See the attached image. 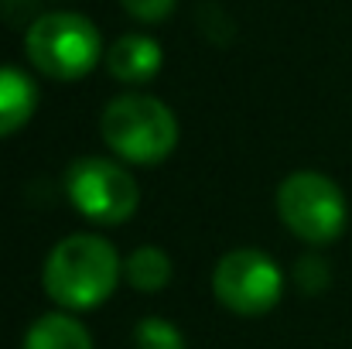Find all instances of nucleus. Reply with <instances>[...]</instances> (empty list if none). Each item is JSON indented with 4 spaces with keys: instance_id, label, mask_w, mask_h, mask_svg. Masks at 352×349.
Returning a JSON list of instances; mask_svg holds the SVG:
<instances>
[{
    "instance_id": "9b49d317",
    "label": "nucleus",
    "mask_w": 352,
    "mask_h": 349,
    "mask_svg": "<svg viewBox=\"0 0 352 349\" xmlns=\"http://www.w3.org/2000/svg\"><path fill=\"white\" fill-rule=\"evenodd\" d=\"M133 346L137 349H188L182 329L175 322H168V319H157V315L140 319L133 326Z\"/></svg>"
},
{
    "instance_id": "9d476101",
    "label": "nucleus",
    "mask_w": 352,
    "mask_h": 349,
    "mask_svg": "<svg viewBox=\"0 0 352 349\" xmlns=\"http://www.w3.org/2000/svg\"><path fill=\"white\" fill-rule=\"evenodd\" d=\"M123 274L137 291H161L171 281V257L157 246H137L126 257Z\"/></svg>"
},
{
    "instance_id": "6e6552de",
    "label": "nucleus",
    "mask_w": 352,
    "mask_h": 349,
    "mask_svg": "<svg viewBox=\"0 0 352 349\" xmlns=\"http://www.w3.org/2000/svg\"><path fill=\"white\" fill-rule=\"evenodd\" d=\"M38 107V86L28 72L14 65H0V137L21 130Z\"/></svg>"
},
{
    "instance_id": "f03ea898",
    "label": "nucleus",
    "mask_w": 352,
    "mask_h": 349,
    "mask_svg": "<svg viewBox=\"0 0 352 349\" xmlns=\"http://www.w3.org/2000/svg\"><path fill=\"white\" fill-rule=\"evenodd\" d=\"M100 130L107 147L130 165H161L178 144L175 114L144 93H126L110 100L100 116Z\"/></svg>"
},
{
    "instance_id": "1a4fd4ad",
    "label": "nucleus",
    "mask_w": 352,
    "mask_h": 349,
    "mask_svg": "<svg viewBox=\"0 0 352 349\" xmlns=\"http://www.w3.org/2000/svg\"><path fill=\"white\" fill-rule=\"evenodd\" d=\"M24 349H93V336L72 315L52 312V315H41L28 329Z\"/></svg>"
},
{
    "instance_id": "7ed1b4c3",
    "label": "nucleus",
    "mask_w": 352,
    "mask_h": 349,
    "mask_svg": "<svg viewBox=\"0 0 352 349\" xmlns=\"http://www.w3.org/2000/svg\"><path fill=\"white\" fill-rule=\"evenodd\" d=\"M24 52H28V62L41 76L76 83L96 69L103 41H100V31L89 17L72 14V10H58V14H41L28 28Z\"/></svg>"
},
{
    "instance_id": "20e7f679",
    "label": "nucleus",
    "mask_w": 352,
    "mask_h": 349,
    "mask_svg": "<svg viewBox=\"0 0 352 349\" xmlns=\"http://www.w3.org/2000/svg\"><path fill=\"white\" fill-rule=\"evenodd\" d=\"M277 216L298 240L325 246L346 230V195L322 171H294L277 189Z\"/></svg>"
},
{
    "instance_id": "39448f33",
    "label": "nucleus",
    "mask_w": 352,
    "mask_h": 349,
    "mask_svg": "<svg viewBox=\"0 0 352 349\" xmlns=\"http://www.w3.org/2000/svg\"><path fill=\"white\" fill-rule=\"evenodd\" d=\"M65 195L89 223L100 226L126 223L140 202L133 175L110 158H76L65 171Z\"/></svg>"
},
{
    "instance_id": "ddd939ff",
    "label": "nucleus",
    "mask_w": 352,
    "mask_h": 349,
    "mask_svg": "<svg viewBox=\"0 0 352 349\" xmlns=\"http://www.w3.org/2000/svg\"><path fill=\"white\" fill-rule=\"evenodd\" d=\"M120 3H123V10H126L130 17L147 21V24H157V21H164V17L175 10L178 0H120Z\"/></svg>"
},
{
    "instance_id": "f257e3e1",
    "label": "nucleus",
    "mask_w": 352,
    "mask_h": 349,
    "mask_svg": "<svg viewBox=\"0 0 352 349\" xmlns=\"http://www.w3.org/2000/svg\"><path fill=\"white\" fill-rule=\"evenodd\" d=\"M120 271L123 264L110 240L93 233H72L48 253L41 284L55 305L69 312H86L103 305L117 291Z\"/></svg>"
},
{
    "instance_id": "f8f14e48",
    "label": "nucleus",
    "mask_w": 352,
    "mask_h": 349,
    "mask_svg": "<svg viewBox=\"0 0 352 349\" xmlns=\"http://www.w3.org/2000/svg\"><path fill=\"white\" fill-rule=\"evenodd\" d=\"M298 284L308 291V295H318L325 284H329V267L322 257H301L298 260Z\"/></svg>"
},
{
    "instance_id": "423d86ee",
    "label": "nucleus",
    "mask_w": 352,
    "mask_h": 349,
    "mask_svg": "<svg viewBox=\"0 0 352 349\" xmlns=\"http://www.w3.org/2000/svg\"><path fill=\"white\" fill-rule=\"evenodd\" d=\"M280 267L263 250H233L216 264L212 291L216 302L236 315H263L280 302Z\"/></svg>"
},
{
    "instance_id": "0eeeda50",
    "label": "nucleus",
    "mask_w": 352,
    "mask_h": 349,
    "mask_svg": "<svg viewBox=\"0 0 352 349\" xmlns=\"http://www.w3.org/2000/svg\"><path fill=\"white\" fill-rule=\"evenodd\" d=\"M161 45L147 34H123L110 45L107 52V69L110 76L126 83V86H137V83H151L157 72H161Z\"/></svg>"
}]
</instances>
